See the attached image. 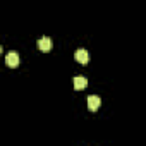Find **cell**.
Masks as SVG:
<instances>
[{
    "mask_svg": "<svg viewBox=\"0 0 146 146\" xmlns=\"http://www.w3.org/2000/svg\"><path fill=\"white\" fill-rule=\"evenodd\" d=\"M5 64L9 67H17L19 65V53L17 52H9L5 55Z\"/></svg>",
    "mask_w": 146,
    "mask_h": 146,
    "instance_id": "cell-1",
    "label": "cell"
},
{
    "mask_svg": "<svg viewBox=\"0 0 146 146\" xmlns=\"http://www.w3.org/2000/svg\"><path fill=\"white\" fill-rule=\"evenodd\" d=\"M100 105H102V100H100V96H96V95H91V96H88V108H90L91 112H96V110L100 108Z\"/></svg>",
    "mask_w": 146,
    "mask_h": 146,
    "instance_id": "cell-2",
    "label": "cell"
},
{
    "mask_svg": "<svg viewBox=\"0 0 146 146\" xmlns=\"http://www.w3.org/2000/svg\"><path fill=\"white\" fill-rule=\"evenodd\" d=\"M74 58L79 62V64H88L90 62V53L86 52V50H83V48H79L76 53H74Z\"/></svg>",
    "mask_w": 146,
    "mask_h": 146,
    "instance_id": "cell-3",
    "label": "cell"
},
{
    "mask_svg": "<svg viewBox=\"0 0 146 146\" xmlns=\"http://www.w3.org/2000/svg\"><path fill=\"white\" fill-rule=\"evenodd\" d=\"M38 48H40L41 52H50V48H52V41H50V38H48V36L40 38V40H38Z\"/></svg>",
    "mask_w": 146,
    "mask_h": 146,
    "instance_id": "cell-4",
    "label": "cell"
},
{
    "mask_svg": "<svg viewBox=\"0 0 146 146\" xmlns=\"http://www.w3.org/2000/svg\"><path fill=\"white\" fill-rule=\"evenodd\" d=\"M88 86V79L83 78V76H78L74 78V90H84Z\"/></svg>",
    "mask_w": 146,
    "mask_h": 146,
    "instance_id": "cell-5",
    "label": "cell"
}]
</instances>
